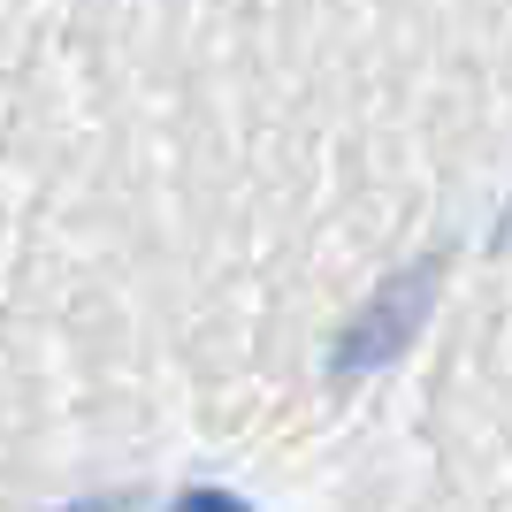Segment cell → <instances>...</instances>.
<instances>
[{
    "label": "cell",
    "mask_w": 512,
    "mask_h": 512,
    "mask_svg": "<svg viewBox=\"0 0 512 512\" xmlns=\"http://www.w3.org/2000/svg\"><path fill=\"white\" fill-rule=\"evenodd\" d=\"M444 268H451V253H421V260H406L398 276L375 283V299H360V314L337 329L329 375H337V383H367V375H383L390 360H406L413 337H421V321L436 314Z\"/></svg>",
    "instance_id": "obj_1"
},
{
    "label": "cell",
    "mask_w": 512,
    "mask_h": 512,
    "mask_svg": "<svg viewBox=\"0 0 512 512\" xmlns=\"http://www.w3.org/2000/svg\"><path fill=\"white\" fill-rule=\"evenodd\" d=\"M169 512H253L245 497H230V490H184Z\"/></svg>",
    "instance_id": "obj_2"
}]
</instances>
